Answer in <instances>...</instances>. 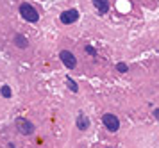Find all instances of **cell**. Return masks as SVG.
Masks as SVG:
<instances>
[{"instance_id":"10","label":"cell","mask_w":159,"mask_h":148,"mask_svg":"<svg viewBox=\"0 0 159 148\" xmlns=\"http://www.w3.org/2000/svg\"><path fill=\"white\" fill-rule=\"evenodd\" d=\"M116 72H118V73H127V72H129V64L123 63V61L116 63Z\"/></svg>"},{"instance_id":"6","label":"cell","mask_w":159,"mask_h":148,"mask_svg":"<svg viewBox=\"0 0 159 148\" xmlns=\"http://www.w3.org/2000/svg\"><path fill=\"white\" fill-rule=\"evenodd\" d=\"M75 125H77V129L79 130H88L89 129V118L84 116V114L80 112L79 116H77V120H75Z\"/></svg>"},{"instance_id":"5","label":"cell","mask_w":159,"mask_h":148,"mask_svg":"<svg viewBox=\"0 0 159 148\" xmlns=\"http://www.w3.org/2000/svg\"><path fill=\"white\" fill-rule=\"evenodd\" d=\"M59 20H61V23H64V25H72V23H75L79 20V11L77 9H66V11L61 13Z\"/></svg>"},{"instance_id":"7","label":"cell","mask_w":159,"mask_h":148,"mask_svg":"<svg viewBox=\"0 0 159 148\" xmlns=\"http://www.w3.org/2000/svg\"><path fill=\"white\" fill-rule=\"evenodd\" d=\"M13 43H15L18 48H27V47H29V39L23 36V34H15V36H13Z\"/></svg>"},{"instance_id":"12","label":"cell","mask_w":159,"mask_h":148,"mask_svg":"<svg viewBox=\"0 0 159 148\" xmlns=\"http://www.w3.org/2000/svg\"><path fill=\"white\" fill-rule=\"evenodd\" d=\"M84 50H86V54H88V56H91V57L97 56V50H95L91 45H86V47H84Z\"/></svg>"},{"instance_id":"13","label":"cell","mask_w":159,"mask_h":148,"mask_svg":"<svg viewBox=\"0 0 159 148\" xmlns=\"http://www.w3.org/2000/svg\"><path fill=\"white\" fill-rule=\"evenodd\" d=\"M152 116H154V118H156V120L159 121V109H154V112H152Z\"/></svg>"},{"instance_id":"1","label":"cell","mask_w":159,"mask_h":148,"mask_svg":"<svg viewBox=\"0 0 159 148\" xmlns=\"http://www.w3.org/2000/svg\"><path fill=\"white\" fill-rule=\"evenodd\" d=\"M20 16L25 20V21H29V23H38V21H40V13L36 11L34 5H31V4H27V2L20 4Z\"/></svg>"},{"instance_id":"8","label":"cell","mask_w":159,"mask_h":148,"mask_svg":"<svg viewBox=\"0 0 159 148\" xmlns=\"http://www.w3.org/2000/svg\"><path fill=\"white\" fill-rule=\"evenodd\" d=\"M93 5L97 7V11L102 13V14H105L109 11V2L107 0H93Z\"/></svg>"},{"instance_id":"4","label":"cell","mask_w":159,"mask_h":148,"mask_svg":"<svg viewBox=\"0 0 159 148\" xmlns=\"http://www.w3.org/2000/svg\"><path fill=\"white\" fill-rule=\"evenodd\" d=\"M59 59H61V63H63L66 68H70V70H73V68L77 66V57L73 56L70 50H61Z\"/></svg>"},{"instance_id":"11","label":"cell","mask_w":159,"mask_h":148,"mask_svg":"<svg viewBox=\"0 0 159 148\" xmlns=\"http://www.w3.org/2000/svg\"><path fill=\"white\" fill-rule=\"evenodd\" d=\"M0 95H2L4 98H11V95H13V91H11V88H9L7 84H4V86L0 88Z\"/></svg>"},{"instance_id":"9","label":"cell","mask_w":159,"mask_h":148,"mask_svg":"<svg viewBox=\"0 0 159 148\" xmlns=\"http://www.w3.org/2000/svg\"><path fill=\"white\" fill-rule=\"evenodd\" d=\"M66 86H68V89L72 93H79V84H77L72 77H66Z\"/></svg>"},{"instance_id":"2","label":"cell","mask_w":159,"mask_h":148,"mask_svg":"<svg viewBox=\"0 0 159 148\" xmlns=\"http://www.w3.org/2000/svg\"><path fill=\"white\" fill-rule=\"evenodd\" d=\"M102 123H104V127L109 130V132H116L120 129V120L116 114H113V112H107V114H104L102 116Z\"/></svg>"},{"instance_id":"3","label":"cell","mask_w":159,"mask_h":148,"mask_svg":"<svg viewBox=\"0 0 159 148\" xmlns=\"http://www.w3.org/2000/svg\"><path fill=\"white\" fill-rule=\"evenodd\" d=\"M15 125H16V130L20 132L21 136H31L32 132H34V125L27 120V118H16L15 120Z\"/></svg>"}]
</instances>
